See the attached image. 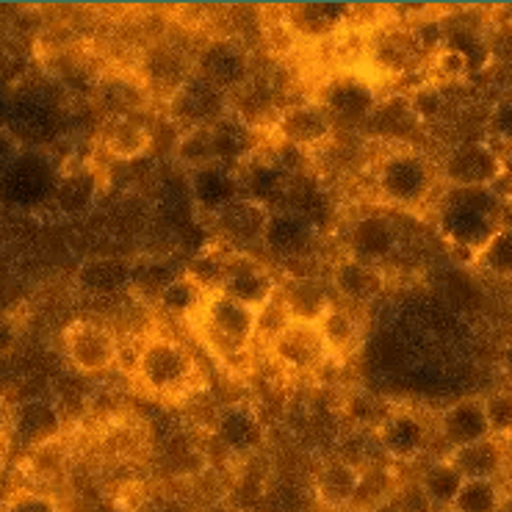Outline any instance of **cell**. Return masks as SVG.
I'll list each match as a JSON object with an SVG mask.
<instances>
[{
  "mask_svg": "<svg viewBox=\"0 0 512 512\" xmlns=\"http://www.w3.org/2000/svg\"><path fill=\"white\" fill-rule=\"evenodd\" d=\"M501 200L490 189H452L441 211V230L452 247L477 255L499 230L496 214Z\"/></svg>",
  "mask_w": 512,
  "mask_h": 512,
  "instance_id": "6da1fadb",
  "label": "cell"
},
{
  "mask_svg": "<svg viewBox=\"0 0 512 512\" xmlns=\"http://www.w3.org/2000/svg\"><path fill=\"white\" fill-rule=\"evenodd\" d=\"M136 374L158 396H178V393L189 391L191 380H194V360L178 341L150 338L142 346Z\"/></svg>",
  "mask_w": 512,
  "mask_h": 512,
  "instance_id": "7a4b0ae2",
  "label": "cell"
},
{
  "mask_svg": "<svg viewBox=\"0 0 512 512\" xmlns=\"http://www.w3.org/2000/svg\"><path fill=\"white\" fill-rule=\"evenodd\" d=\"M200 313L205 322V338L225 358L239 355L252 344L255 330H258V313L247 305H241L219 291H211Z\"/></svg>",
  "mask_w": 512,
  "mask_h": 512,
  "instance_id": "3957f363",
  "label": "cell"
},
{
  "mask_svg": "<svg viewBox=\"0 0 512 512\" xmlns=\"http://www.w3.org/2000/svg\"><path fill=\"white\" fill-rule=\"evenodd\" d=\"M59 175L50 167L48 158L36 153H20L14 164L0 178V200L17 208H34L50 203Z\"/></svg>",
  "mask_w": 512,
  "mask_h": 512,
  "instance_id": "277c9868",
  "label": "cell"
},
{
  "mask_svg": "<svg viewBox=\"0 0 512 512\" xmlns=\"http://www.w3.org/2000/svg\"><path fill=\"white\" fill-rule=\"evenodd\" d=\"M64 349H67V358L78 371L103 374L120 358V338L106 324L81 319V322L67 327Z\"/></svg>",
  "mask_w": 512,
  "mask_h": 512,
  "instance_id": "5b68a950",
  "label": "cell"
},
{
  "mask_svg": "<svg viewBox=\"0 0 512 512\" xmlns=\"http://www.w3.org/2000/svg\"><path fill=\"white\" fill-rule=\"evenodd\" d=\"M377 186L391 203L418 205L427 200L432 189V169L416 153L388 155L377 175Z\"/></svg>",
  "mask_w": 512,
  "mask_h": 512,
  "instance_id": "8992f818",
  "label": "cell"
},
{
  "mask_svg": "<svg viewBox=\"0 0 512 512\" xmlns=\"http://www.w3.org/2000/svg\"><path fill=\"white\" fill-rule=\"evenodd\" d=\"M216 291L258 313L263 305H269L274 299L277 283L255 258L236 252L233 258L222 261V280H219Z\"/></svg>",
  "mask_w": 512,
  "mask_h": 512,
  "instance_id": "52a82bcc",
  "label": "cell"
},
{
  "mask_svg": "<svg viewBox=\"0 0 512 512\" xmlns=\"http://www.w3.org/2000/svg\"><path fill=\"white\" fill-rule=\"evenodd\" d=\"M443 175L452 189H490L501 175L499 153L488 142H463L443 161Z\"/></svg>",
  "mask_w": 512,
  "mask_h": 512,
  "instance_id": "ba28073f",
  "label": "cell"
},
{
  "mask_svg": "<svg viewBox=\"0 0 512 512\" xmlns=\"http://www.w3.org/2000/svg\"><path fill=\"white\" fill-rule=\"evenodd\" d=\"M6 131L20 142H45L50 133L56 131V106L45 92H20L6 103Z\"/></svg>",
  "mask_w": 512,
  "mask_h": 512,
  "instance_id": "9c48e42d",
  "label": "cell"
},
{
  "mask_svg": "<svg viewBox=\"0 0 512 512\" xmlns=\"http://www.w3.org/2000/svg\"><path fill=\"white\" fill-rule=\"evenodd\" d=\"M272 352L274 358L280 360L286 369L308 371L319 369L324 360H327V344H324V335L319 330V324H302V322H291L272 341Z\"/></svg>",
  "mask_w": 512,
  "mask_h": 512,
  "instance_id": "30bf717a",
  "label": "cell"
},
{
  "mask_svg": "<svg viewBox=\"0 0 512 512\" xmlns=\"http://www.w3.org/2000/svg\"><path fill=\"white\" fill-rule=\"evenodd\" d=\"M172 114L178 122H186L189 131L191 128H208L219 117H225V97L216 86H211L197 75V78H189L175 89Z\"/></svg>",
  "mask_w": 512,
  "mask_h": 512,
  "instance_id": "8fae6325",
  "label": "cell"
},
{
  "mask_svg": "<svg viewBox=\"0 0 512 512\" xmlns=\"http://www.w3.org/2000/svg\"><path fill=\"white\" fill-rule=\"evenodd\" d=\"M263 244L283 261H297L302 255H308L316 244V227L308 216L299 211H277L269 214Z\"/></svg>",
  "mask_w": 512,
  "mask_h": 512,
  "instance_id": "7c38bea8",
  "label": "cell"
},
{
  "mask_svg": "<svg viewBox=\"0 0 512 512\" xmlns=\"http://www.w3.org/2000/svg\"><path fill=\"white\" fill-rule=\"evenodd\" d=\"M377 441L391 460H413L427 446V424L407 410H396L382 418Z\"/></svg>",
  "mask_w": 512,
  "mask_h": 512,
  "instance_id": "4fadbf2b",
  "label": "cell"
},
{
  "mask_svg": "<svg viewBox=\"0 0 512 512\" xmlns=\"http://www.w3.org/2000/svg\"><path fill=\"white\" fill-rule=\"evenodd\" d=\"M61 432V416L45 399H28L12 407V435L28 449L48 446Z\"/></svg>",
  "mask_w": 512,
  "mask_h": 512,
  "instance_id": "5bb4252c",
  "label": "cell"
},
{
  "mask_svg": "<svg viewBox=\"0 0 512 512\" xmlns=\"http://www.w3.org/2000/svg\"><path fill=\"white\" fill-rule=\"evenodd\" d=\"M214 219L219 233L230 244L252 247L258 241L263 244V233H266V222H269V208H263L261 203H252L250 197H239L227 208H222Z\"/></svg>",
  "mask_w": 512,
  "mask_h": 512,
  "instance_id": "9a60e30c",
  "label": "cell"
},
{
  "mask_svg": "<svg viewBox=\"0 0 512 512\" xmlns=\"http://www.w3.org/2000/svg\"><path fill=\"white\" fill-rule=\"evenodd\" d=\"M399 244V233L396 225L385 216H363L360 222H355L352 233H349V250H352V261L371 263L388 258Z\"/></svg>",
  "mask_w": 512,
  "mask_h": 512,
  "instance_id": "2e32d148",
  "label": "cell"
},
{
  "mask_svg": "<svg viewBox=\"0 0 512 512\" xmlns=\"http://www.w3.org/2000/svg\"><path fill=\"white\" fill-rule=\"evenodd\" d=\"M191 197L208 214H219L222 208L239 200L241 183L239 178L222 164H208L203 169H194L191 175Z\"/></svg>",
  "mask_w": 512,
  "mask_h": 512,
  "instance_id": "e0dca14e",
  "label": "cell"
},
{
  "mask_svg": "<svg viewBox=\"0 0 512 512\" xmlns=\"http://www.w3.org/2000/svg\"><path fill=\"white\" fill-rule=\"evenodd\" d=\"M441 432L452 449H463V446L490 438L482 399H463V402L449 407L441 416Z\"/></svg>",
  "mask_w": 512,
  "mask_h": 512,
  "instance_id": "ac0fdd59",
  "label": "cell"
},
{
  "mask_svg": "<svg viewBox=\"0 0 512 512\" xmlns=\"http://www.w3.org/2000/svg\"><path fill=\"white\" fill-rule=\"evenodd\" d=\"M333 131V117L324 106H294L280 117V133L291 147H313Z\"/></svg>",
  "mask_w": 512,
  "mask_h": 512,
  "instance_id": "d6986e66",
  "label": "cell"
},
{
  "mask_svg": "<svg viewBox=\"0 0 512 512\" xmlns=\"http://www.w3.org/2000/svg\"><path fill=\"white\" fill-rule=\"evenodd\" d=\"M324 108L333 117V122L341 120L349 122V125H358V122L369 120L371 111H374V89L358 78H344V81L330 86Z\"/></svg>",
  "mask_w": 512,
  "mask_h": 512,
  "instance_id": "ffe728a7",
  "label": "cell"
},
{
  "mask_svg": "<svg viewBox=\"0 0 512 512\" xmlns=\"http://www.w3.org/2000/svg\"><path fill=\"white\" fill-rule=\"evenodd\" d=\"M283 305H286L288 316L294 322L302 324H319L324 313L330 310V299L324 294V288L313 280V277H294L283 291H277Z\"/></svg>",
  "mask_w": 512,
  "mask_h": 512,
  "instance_id": "44dd1931",
  "label": "cell"
},
{
  "mask_svg": "<svg viewBox=\"0 0 512 512\" xmlns=\"http://www.w3.org/2000/svg\"><path fill=\"white\" fill-rule=\"evenodd\" d=\"M97 191H100V183H97L95 172H89L84 167L72 169L67 175H59V183H56L50 203L56 205L61 214L84 216L92 211Z\"/></svg>",
  "mask_w": 512,
  "mask_h": 512,
  "instance_id": "7402d4cb",
  "label": "cell"
},
{
  "mask_svg": "<svg viewBox=\"0 0 512 512\" xmlns=\"http://www.w3.org/2000/svg\"><path fill=\"white\" fill-rule=\"evenodd\" d=\"M78 283L92 297H114V294L125 291L128 283H131V266L122 258H111V255L92 258V261H86L81 266Z\"/></svg>",
  "mask_w": 512,
  "mask_h": 512,
  "instance_id": "603a6c76",
  "label": "cell"
},
{
  "mask_svg": "<svg viewBox=\"0 0 512 512\" xmlns=\"http://www.w3.org/2000/svg\"><path fill=\"white\" fill-rule=\"evenodd\" d=\"M216 435L225 443L230 452H252L258 449L263 441V429L258 416L250 407H227L225 413L216 421Z\"/></svg>",
  "mask_w": 512,
  "mask_h": 512,
  "instance_id": "cb8c5ba5",
  "label": "cell"
},
{
  "mask_svg": "<svg viewBox=\"0 0 512 512\" xmlns=\"http://www.w3.org/2000/svg\"><path fill=\"white\" fill-rule=\"evenodd\" d=\"M449 460L463 474V479H493L496 482L504 468V446L496 438H485V441L471 443L463 449H454Z\"/></svg>",
  "mask_w": 512,
  "mask_h": 512,
  "instance_id": "d4e9b609",
  "label": "cell"
},
{
  "mask_svg": "<svg viewBox=\"0 0 512 512\" xmlns=\"http://www.w3.org/2000/svg\"><path fill=\"white\" fill-rule=\"evenodd\" d=\"M200 78L222 92L227 86H236L247 78V59L236 45L219 42L214 48L205 50L203 64H200Z\"/></svg>",
  "mask_w": 512,
  "mask_h": 512,
  "instance_id": "484cf974",
  "label": "cell"
},
{
  "mask_svg": "<svg viewBox=\"0 0 512 512\" xmlns=\"http://www.w3.org/2000/svg\"><path fill=\"white\" fill-rule=\"evenodd\" d=\"M358 479V468H352V465L344 463V460H333V463H327L322 471H319V477H316V493H319V499H322L330 510L344 512L349 510V504L355 499Z\"/></svg>",
  "mask_w": 512,
  "mask_h": 512,
  "instance_id": "4316f807",
  "label": "cell"
},
{
  "mask_svg": "<svg viewBox=\"0 0 512 512\" xmlns=\"http://www.w3.org/2000/svg\"><path fill=\"white\" fill-rule=\"evenodd\" d=\"M349 9L341 3H305V6H294L288 12V23L297 34L308 36V39H322L338 31V25H344Z\"/></svg>",
  "mask_w": 512,
  "mask_h": 512,
  "instance_id": "83f0119b",
  "label": "cell"
},
{
  "mask_svg": "<svg viewBox=\"0 0 512 512\" xmlns=\"http://www.w3.org/2000/svg\"><path fill=\"white\" fill-rule=\"evenodd\" d=\"M103 142H106L108 153L117 155L120 161H133L147 153L153 136L136 117H111L103 131Z\"/></svg>",
  "mask_w": 512,
  "mask_h": 512,
  "instance_id": "f1b7e54d",
  "label": "cell"
},
{
  "mask_svg": "<svg viewBox=\"0 0 512 512\" xmlns=\"http://www.w3.org/2000/svg\"><path fill=\"white\" fill-rule=\"evenodd\" d=\"M211 131V144H214V161L216 164H233L250 153V131L247 125L236 117H219L214 125H208Z\"/></svg>",
  "mask_w": 512,
  "mask_h": 512,
  "instance_id": "f546056e",
  "label": "cell"
},
{
  "mask_svg": "<svg viewBox=\"0 0 512 512\" xmlns=\"http://www.w3.org/2000/svg\"><path fill=\"white\" fill-rule=\"evenodd\" d=\"M463 474L454 468V463L446 457V460H438V463H432L421 474V482H418V488L424 490V496L432 507H449L452 510L454 499H457V493L463 488Z\"/></svg>",
  "mask_w": 512,
  "mask_h": 512,
  "instance_id": "4dcf8cb0",
  "label": "cell"
},
{
  "mask_svg": "<svg viewBox=\"0 0 512 512\" xmlns=\"http://www.w3.org/2000/svg\"><path fill=\"white\" fill-rule=\"evenodd\" d=\"M319 330H322L324 344H327L330 355H352L355 346L360 344V324L346 310H327L324 319L319 322Z\"/></svg>",
  "mask_w": 512,
  "mask_h": 512,
  "instance_id": "1f68e13d",
  "label": "cell"
},
{
  "mask_svg": "<svg viewBox=\"0 0 512 512\" xmlns=\"http://www.w3.org/2000/svg\"><path fill=\"white\" fill-rule=\"evenodd\" d=\"M335 288H338L346 299L366 302V299H371L377 294L380 277H377V272H374L371 266L349 258V261L338 263V269H335Z\"/></svg>",
  "mask_w": 512,
  "mask_h": 512,
  "instance_id": "d6a6232c",
  "label": "cell"
},
{
  "mask_svg": "<svg viewBox=\"0 0 512 512\" xmlns=\"http://www.w3.org/2000/svg\"><path fill=\"white\" fill-rule=\"evenodd\" d=\"M158 299H161V305L169 313H175V316H191V313H200L203 310L208 291L200 283H194L191 277H175L158 294Z\"/></svg>",
  "mask_w": 512,
  "mask_h": 512,
  "instance_id": "836d02e7",
  "label": "cell"
},
{
  "mask_svg": "<svg viewBox=\"0 0 512 512\" xmlns=\"http://www.w3.org/2000/svg\"><path fill=\"white\" fill-rule=\"evenodd\" d=\"M501 490L493 479H465L452 512H499Z\"/></svg>",
  "mask_w": 512,
  "mask_h": 512,
  "instance_id": "e575fe53",
  "label": "cell"
},
{
  "mask_svg": "<svg viewBox=\"0 0 512 512\" xmlns=\"http://www.w3.org/2000/svg\"><path fill=\"white\" fill-rule=\"evenodd\" d=\"M239 183H244L252 203H261L266 208L272 200H277V194L283 189V169L274 167V164H266V161L263 164H252Z\"/></svg>",
  "mask_w": 512,
  "mask_h": 512,
  "instance_id": "d590c367",
  "label": "cell"
},
{
  "mask_svg": "<svg viewBox=\"0 0 512 512\" xmlns=\"http://www.w3.org/2000/svg\"><path fill=\"white\" fill-rule=\"evenodd\" d=\"M477 258L490 274L512 280V230H496Z\"/></svg>",
  "mask_w": 512,
  "mask_h": 512,
  "instance_id": "8d00e7d4",
  "label": "cell"
},
{
  "mask_svg": "<svg viewBox=\"0 0 512 512\" xmlns=\"http://www.w3.org/2000/svg\"><path fill=\"white\" fill-rule=\"evenodd\" d=\"M178 158L183 164L194 169H203L214 161V144H211V131L208 128H191L178 142Z\"/></svg>",
  "mask_w": 512,
  "mask_h": 512,
  "instance_id": "74e56055",
  "label": "cell"
},
{
  "mask_svg": "<svg viewBox=\"0 0 512 512\" xmlns=\"http://www.w3.org/2000/svg\"><path fill=\"white\" fill-rule=\"evenodd\" d=\"M485 405V418H488L490 438L504 441L512 435V391L490 393L488 399H482Z\"/></svg>",
  "mask_w": 512,
  "mask_h": 512,
  "instance_id": "f35d334b",
  "label": "cell"
},
{
  "mask_svg": "<svg viewBox=\"0 0 512 512\" xmlns=\"http://www.w3.org/2000/svg\"><path fill=\"white\" fill-rule=\"evenodd\" d=\"M3 512H61L59 501L50 499L45 493H36V490H20L14 493L12 499L6 501Z\"/></svg>",
  "mask_w": 512,
  "mask_h": 512,
  "instance_id": "ab89813d",
  "label": "cell"
},
{
  "mask_svg": "<svg viewBox=\"0 0 512 512\" xmlns=\"http://www.w3.org/2000/svg\"><path fill=\"white\" fill-rule=\"evenodd\" d=\"M490 133L512 147V97H504L501 103H496L490 114Z\"/></svg>",
  "mask_w": 512,
  "mask_h": 512,
  "instance_id": "60d3db41",
  "label": "cell"
},
{
  "mask_svg": "<svg viewBox=\"0 0 512 512\" xmlns=\"http://www.w3.org/2000/svg\"><path fill=\"white\" fill-rule=\"evenodd\" d=\"M17 155H20V142L14 139L12 133L0 128V178H3V172H6V169L12 167Z\"/></svg>",
  "mask_w": 512,
  "mask_h": 512,
  "instance_id": "b9f144b4",
  "label": "cell"
},
{
  "mask_svg": "<svg viewBox=\"0 0 512 512\" xmlns=\"http://www.w3.org/2000/svg\"><path fill=\"white\" fill-rule=\"evenodd\" d=\"M14 344H17V330H14V324L6 316H0V358L9 355Z\"/></svg>",
  "mask_w": 512,
  "mask_h": 512,
  "instance_id": "7bdbcfd3",
  "label": "cell"
},
{
  "mask_svg": "<svg viewBox=\"0 0 512 512\" xmlns=\"http://www.w3.org/2000/svg\"><path fill=\"white\" fill-rule=\"evenodd\" d=\"M12 432V407L0 399V441Z\"/></svg>",
  "mask_w": 512,
  "mask_h": 512,
  "instance_id": "ee69618b",
  "label": "cell"
},
{
  "mask_svg": "<svg viewBox=\"0 0 512 512\" xmlns=\"http://www.w3.org/2000/svg\"><path fill=\"white\" fill-rule=\"evenodd\" d=\"M501 161V172L507 175V178H512V147H507V153L499 155Z\"/></svg>",
  "mask_w": 512,
  "mask_h": 512,
  "instance_id": "f6af8a7d",
  "label": "cell"
},
{
  "mask_svg": "<svg viewBox=\"0 0 512 512\" xmlns=\"http://www.w3.org/2000/svg\"><path fill=\"white\" fill-rule=\"evenodd\" d=\"M371 512H402V507H399V501L396 499H388L385 504H380L377 510H371Z\"/></svg>",
  "mask_w": 512,
  "mask_h": 512,
  "instance_id": "bcb514c9",
  "label": "cell"
},
{
  "mask_svg": "<svg viewBox=\"0 0 512 512\" xmlns=\"http://www.w3.org/2000/svg\"><path fill=\"white\" fill-rule=\"evenodd\" d=\"M504 369L512 374V341H510V346L504 349Z\"/></svg>",
  "mask_w": 512,
  "mask_h": 512,
  "instance_id": "7dc6e473",
  "label": "cell"
},
{
  "mask_svg": "<svg viewBox=\"0 0 512 512\" xmlns=\"http://www.w3.org/2000/svg\"><path fill=\"white\" fill-rule=\"evenodd\" d=\"M6 103H9V100H6V95L0 92V120L6 117Z\"/></svg>",
  "mask_w": 512,
  "mask_h": 512,
  "instance_id": "c3c4849f",
  "label": "cell"
},
{
  "mask_svg": "<svg viewBox=\"0 0 512 512\" xmlns=\"http://www.w3.org/2000/svg\"><path fill=\"white\" fill-rule=\"evenodd\" d=\"M510 17H512V9H510Z\"/></svg>",
  "mask_w": 512,
  "mask_h": 512,
  "instance_id": "681fc988",
  "label": "cell"
}]
</instances>
